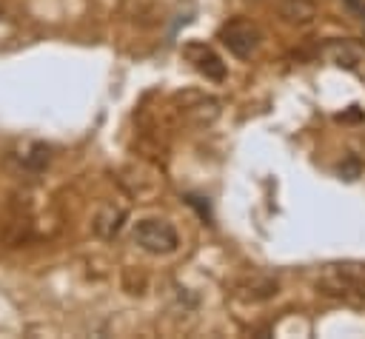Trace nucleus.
Returning <instances> with one entry per match:
<instances>
[{
    "label": "nucleus",
    "mask_w": 365,
    "mask_h": 339,
    "mask_svg": "<svg viewBox=\"0 0 365 339\" xmlns=\"http://www.w3.org/2000/svg\"><path fill=\"white\" fill-rule=\"evenodd\" d=\"M217 114H220V103L211 100V97H202L197 105L188 108V117H191L197 125H208V122H214Z\"/></svg>",
    "instance_id": "9"
},
{
    "label": "nucleus",
    "mask_w": 365,
    "mask_h": 339,
    "mask_svg": "<svg viewBox=\"0 0 365 339\" xmlns=\"http://www.w3.org/2000/svg\"><path fill=\"white\" fill-rule=\"evenodd\" d=\"M277 11L291 26H308L317 17V3L314 0H277Z\"/></svg>",
    "instance_id": "6"
},
{
    "label": "nucleus",
    "mask_w": 365,
    "mask_h": 339,
    "mask_svg": "<svg viewBox=\"0 0 365 339\" xmlns=\"http://www.w3.org/2000/svg\"><path fill=\"white\" fill-rule=\"evenodd\" d=\"M317 291L334 299H345V302H362L365 299V279L354 276V273H339L331 271L317 282Z\"/></svg>",
    "instance_id": "5"
},
{
    "label": "nucleus",
    "mask_w": 365,
    "mask_h": 339,
    "mask_svg": "<svg viewBox=\"0 0 365 339\" xmlns=\"http://www.w3.org/2000/svg\"><path fill=\"white\" fill-rule=\"evenodd\" d=\"M220 43L240 60H248L257 54L259 43H262V31L257 28V23L251 20H242V17H234L228 20L225 26H220Z\"/></svg>",
    "instance_id": "2"
},
{
    "label": "nucleus",
    "mask_w": 365,
    "mask_h": 339,
    "mask_svg": "<svg viewBox=\"0 0 365 339\" xmlns=\"http://www.w3.org/2000/svg\"><path fill=\"white\" fill-rule=\"evenodd\" d=\"M240 291H242L245 299L259 302V299L277 296V293H279V285H277V279H271V276H265V273H254V279L248 276V279L240 285Z\"/></svg>",
    "instance_id": "8"
},
{
    "label": "nucleus",
    "mask_w": 365,
    "mask_h": 339,
    "mask_svg": "<svg viewBox=\"0 0 365 339\" xmlns=\"http://www.w3.org/2000/svg\"><path fill=\"white\" fill-rule=\"evenodd\" d=\"M325 57L334 63V66H356V60H359V54L348 46V43H328V48H325Z\"/></svg>",
    "instance_id": "10"
},
{
    "label": "nucleus",
    "mask_w": 365,
    "mask_h": 339,
    "mask_svg": "<svg viewBox=\"0 0 365 339\" xmlns=\"http://www.w3.org/2000/svg\"><path fill=\"white\" fill-rule=\"evenodd\" d=\"M182 57H185L205 80H211V83H222V80H225V63H222V57H220L211 46L191 40V43L182 46Z\"/></svg>",
    "instance_id": "4"
},
{
    "label": "nucleus",
    "mask_w": 365,
    "mask_h": 339,
    "mask_svg": "<svg viewBox=\"0 0 365 339\" xmlns=\"http://www.w3.org/2000/svg\"><path fill=\"white\" fill-rule=\"evenodd\" d=\"M345 3H348V9H354L359 14V20H365V3L362 0H345Z\"/></svg>",
    "instance_id": "11"
},
{
    "label": "nucleus",
    "mask_w": 365,
    "mask_h": 339,
    "mask_svg": "<svg viewBox=\"0 0 365 339\" xmlns=\"http://www.w3.org/2000/svg\"><path fill=\"white\" fill-rule=\"evenodd\" d=\"M131 239L137 248H143L151 256H168L180 248V234L168 219H157V217H145L134 225Z\"/></svg>",
    "instance_id": "1"
},
{
    "label": "nucleus",
    "mask_w": 365,
    "mask_h": 339,
    "mask_svg": "<svg viewBox=\"0 0 365 339\" xmlns=\"http://www.w3.org/2000/svg\"><path fill=\"white\" fill-rule=\"evenodd\" d=\"M123 222H125V211H123V208H117V205H103L100 214H97V219H94V231H97V236H103V239H114V236L120 234Z\"/></svg>",
    "instance_id": "7"
},
{
    "label": "nucleus",
    "mask_w": 365,
    "mask_h": 339,
    "mask_svg": "<svg viewBox=\"0 0 365 339\" xmlns=\"http://www.w3.org/2000/svg\"><path fill=\"white\" fill-rule=\"evenodd\" d=\"M9 160L23 174H40L51 162V148L46 142H40V140H23L9 151Z\"/></svg>",
    "instance_id": "3"
}]
</instances>
